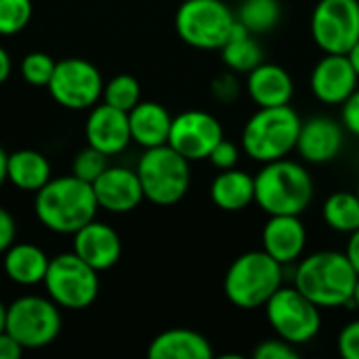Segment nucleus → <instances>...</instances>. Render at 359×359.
<instances>
[{
  "label": "nucleus",
  "instance_id": "f257e3e1",
  "mask_svg": "<svg viewBox=\"0 0 359 359\" xmlns=\"http://www.w3.org/2000/svg\"><path fill=\"white\" fill-rule=\"evenodd\" d=\"M358 278L345 252L320 250L299 261L292 282L320 309H334L351 305Z\"/></svg>",
  "mask_w": 359,
  "mask_h": 359
},
{
  "label": "nucleus",
  "instance_id": "f03ea898",
  "mask_svg": "<svg viewBox=\"0 0 359 359\" xmlns=\"http://www.w3.org/2000/svg\"><path fill=\"white\" fill-rule=\"evenodd\" d=\"M36 217L55 233H76L90 221H95L99 204L93 185L76 175L50 179L36 191Z\"/></svg>",
  "mask_w": 359,
  "mask_h": 359
},
{
  "label": "nucleus",
  "instance_id": "7ed1b4c3",
  "mask_svg": "<svg viewBox=\"0 0 359 359\" xmlns=\"http://www.w3.org/2000/svg\"><path fill=\"white\" fill-rule=\"evenodd\" d=\"M311 200L313 179L299 162L273 160L255 175V202L267 215H303Z\"/></svg>",
  "mask_w": 359,
  "mask_h": 359
},
{
  "label": "nucleus",
  "instance_id": "20e7f679",
  "mask_svg": "<svg viewBox=\"0 0 359 359\" xmlns=\"http://www.w3.org/2000/svg\"><path fill=\"white\" fill-rule=\"evenodd\" d=\"M301 124L303 120L297 109L290 107V103L278 107H259L244 124L242 149L259 164L288 158L297 149Z\"/></svg>",
  "mask_w": 359,
  "mask_h": 359
},
{
  "label": "nucleus",
  "instance_id": "39448f33",
  "mask_svg": "<svg viewBox=\"0 0 359 359\" xmlns=\"http://www.w3.org/2000/svg\"><path fill=\"white\" fill-rule=\"evenodd\" d=\"M284 286V265L265 250L240 255L223 280L225 297L240 309H259Z\"/></svg>",
  "mask_w": 359,
  "mask_h": 359
},
{
  "label": "nucleus",
  "instance_id": "423d86ee",
  "mask_svg": "<svg viewBox=\"0 0 359 359\" xmlns=\"http://www.w3.org/2000/svg\"><path fill=\"white\" fill-rule=\"evenodd\" d=\"M189 164L191 162L168 143L145 149L137 166L145 200L158 206H172L181 202L191 185Z\"/></svg>",
  "mask_w": 359,
  "mask_h": 359
},
{
  "label": "nucleus",
  "instance_id": "0eeeda50",
  "mask_svg": "<svg viewBox=\"0 0 359 359\" xmlns=\"http://www.w3.org/2000/svg\"><path fill=\"white\" fill-rule=\"evenodd\" d=\"M236 21V13L223 0H183L175 13L179 38L200 50H221Z\"/></svg>",
  "mask_w": 359,
  "mask_h": 359
},
{
  "label": "nucleus",
  "instance_id": "6e6552de",
  "mask_svg": "<svg viewBox=\"0 0 359 359\" xmlns=\"http://www.w3.org/2000/svg\"><path fill=\"white\" fill-rule=\"evenodd\" d=\"M99 271L84 263L74 250L50 259L44 276L48 299L63 309L80 311L90 307L99 297Z\"/></svg>",
  "mask_w": 359,
  "mask_h": 359
},
{
  "label": "nucleus",
  "instance_id": "1a4fd4ad",
  "mask_svg": "<svg viewBox=\"0 0 359 359\" xmlns=\"http://www.w3.org/2000/svg\"><path fill=\"white\" fill-rule=\"evenodd\" d=\"M265 318L276 337L297 347L313 341L322 328V309L294 286H282L265 303Z\"/></svg>",
  "mask_w": 359,
  "mask_h": 359
},
{
  "label": "nucleus",
  "instance_id": "9d476101",
  "mask_svg": "<svg viewBox=\"0 0 359 359\" xmlns=\"http://www.w3.org/2000/svg\"><path fill=\"white\" fill-rule=\"evenodd\" d=\"M6 332L23 349H42L61 332L59 305L42 297H21L6 307Z\"/></svg>",
  "mask_w": 359,
  "mask_h": 359
},
{
  "label": "nucleus",
  "instance_id": "9b49d317",
  "mask_svg": "<svg viewBox=\"0 0 359 359\" xmlns=\"http://www.w3.org/2000/svg\"><path fill=\"white\" fill-rule=\"evenodd\" d=\"M101 72L86 59L67 57L57 61L53 78L48 82L50 97L67 109H88L95 107L103 97Z\"/></svg>",
  "mask_w": 359,
  "mask_h": 359
},
{
  "label": "nucleus",
  "instance_id": "f8f14e48",
  "mask_svg": "<svg viewBox=\"0 0 359 359\" xmlns=\"http://www.w3.org/2000/svg\"><path fill=\"white\" fill-rule=\"evenodd\" d=\"M311 36L324 53L347 55L359 40V0H320L311 13Z\"/></svg>",
  "mask_w": 359,
  "mask_h": 359
},
{
  "label": "nucleus",
  "instance_id": "ddd939ff",
  "mask_svg": "<svg viewBox=\"0 0 359 359\" xmlns=\"http://www.w3.org/2000/svg\"><path fill=\"white\" fill-rule=\"evenodd\" d=\"M223 137V124L212 114L189 109L172 118L168 145L189 162H200L210 156V151Z\"/></svg>",
  "mask_w": 359,
  "mask_h": 359
},
{
  "label": "nucleus",
  "instance_id": "4468645a",
  "mask_svg": "<svg viewBox=\"0 0 359 359\" xmlns=\"http://www.w3.org/2000/svg\"><path fill=\"white\" fill-rule=\"evenodd\" d=\"M93 191L99 208L116 215L130 212L145 200L137 170L124 166H107L93 181Z\"/></svg>",
  "mask_w": 359,
  "mask_h": 359
},
{
  "label": "nucleus",
  "instance_id": "2eb2a0df",
  "mask_svg": "<svg viewBox=\"0 0 359 359\" xmlns=\"http://www.w3.org/2000/svg\"><path fill=\"white\" fill-rule=\"evenodd\" d=\"M358 82L359 76L347 55L324 53L311 72V90L326 105H343L358 88Z\"/></svg>",
  "mask_w": 359,
  "mask_h": 359
},
{
  "label": "nucleus",
  "instance_id": "dca6fc26",
  "mask_svg": "<svg viewBox=\"0 0 359 359\" xmlns=\"http://www.w3.org/2000/svg\"><path fill=\"white\" fill-rule=\"evenodd\" d=\"M345 147V126L332 118L316 116L301 124L297 149L309 164L332 162Z\"/></svg>",
  "mask_w": 359,
  "mask_h": 359
},
{
  "label": "nucleus",
  "instance_id": "f3484780",
  "mask_svg": "<svg viewBox=\"0 0 359 359\" xmlns=\"http://www.w3.org/2000/svg\"><path fill=\"white\" fill-rule=\"evenodd\" d=\"M84 135L90 147L103 151L105 156H116L126 149L133 141L128 126V111L116 109L107 103L90 107L86 118Z\"/></svg>",
  "mask_w": 359,
  "mask_h": 359
},
{
  "label": "nucleus",
  "instance_id": "a211bd4d",
  "mask_svg": "<svg viewBox=\"0 0 359 359\" xmlns=\"http://www.w3.org/2000/svg\"><path fill=\"white\" fill-rule=\"evenodd\" d=\"M261 238L263 250L284 267L301 261L307 246V229L301 215H269Z\"/></svg>",
  "mask_w": 359,
  "mask_h": 359
},
{
  "label": "nucleus",
  "instance_id": "6ab92c4d",
  "mask_svg": "<svg viewBox=\"0 0 359 359\" xmlns=\"http://www.w3.org/2000/svg\"><path fill=\"white\" fill-rule=\"evenodd\" d=\"M74 252L97 271L111 269L122 255L118 231L101 221H90L74 233Z\"/></svg>",
  "mask_w": 359,
  "mask_h": 359
},
{
  "label": "nucleus",
  "instance_id": "aec40b11",
  "mask_svg": "<svg viewBox=\"0 0 359 359\" xmlns=\"http://www.w3.org/2000/svg\"><path fill=\"white\" fill-rule=\"evenodd\" d=\"M246 93L257 107L288 105L294 97V82L282 65L263 61L246 74Z\"/></svg>",
  "mask_w": 359,
  "mask_h": 359
},
{
  "label": "nucleus",
  "instance_id": "412c9836",
  "mask_svg": "<svg viewBox=\"0 0 359 359\" xmlns=\"http://www.w3.org/2000/svg\"><path fill=\"white\" fill-rule=\"evenodd\" d=\"M172 116L168 109L156 101H139L128 111V126L130 137L143 149L160 147L168 143Z\"/></svg>",
  "mask_w": 359,
  "mask_h": 359
},
{
  "label": "nucleus",
  "instance_id": "4be33fe9",
  "mask_svg": "<svg viewBox=\"0 0 359 359\" xmlns=\"http://www.w3.org/2000/svg\"><path fill=\"white\" fill-rule=\"evenodd\" d=\"M149 359H212L210 341L187 328H172L158 334L147 349Z\"/></svg>",
  "mask_w": 359,
  "mask_h": 359
},
{
  "label": "nucleus",
  "instance_id": "5701e85b",
  "mask_svg": "<svg viewBox=\"0 0 359 359\" xmlns=\"http://www.w3.org/2000/svg\"><path fill=\"white\" fill-rule=\"evenodd\" d=\"M210 200L225 212H240L255 202V177L240 170H221L210 185Z\"/></svg>",
  "mask_w": 359,
  "mask_h": 359
},
{
  "label": "nucleus",
  "instance_id": "b1692460",
  "mask_svg": "<svg viewBox=\"0 0 359 359\" xmlns=\"http://www.w3.org/2000/svg\"><path fill=\"white\" fill-rule=\"evenodd\" d=\"M50 259L34 244H13L4 252V273L19 286L44 282Z\"/></svg>",
  "mask_w": 359,
  "mask_h": 359
},
{
  "label": "nucleus",
  "instance_id": "393cba45",
  "mask_svg": "<svg viewBox=\"0 0 359 359\" xmlns=\"http://www.w3.org/2000/svg\"><path fill=\"white\" fill-rule=\"evenodd\" d=\"M48 160L34 149H19L6 158V181L21 191H38L50 181Z\"/></svg>",
  "mask_w": 359,
  "mask_h": 359
},
{
  "label": "nucleus",
  "instance_id": "a878e982",
  "mask_svg": "<svg viewBox=\"0 0 359 359\" xmlns=\"http://www.w3.org/2000/svg\"><path fill=\"white\" fill-rule=\"evenodd\" d=\"M221 59L231 72L248 74L259 63H263V48L257 42L255 34L248 32L240 21H236V27H233L229 40L221 48Z\"/></svg>",
  "mask_w": 359,
  "mask_h": 359
},
{
  "label": "nucleus",
  "instance_id": "bb28decb",
  "mask_svg": "<svg viewBox=\"0 0 359 359\" xmlns=\"http://www.w3.org/2000/svg\"><path fill=\"white\" fill-rule=\"evenodd\" d=\"M326 225L339 233H353L359 229V198L355 191H334L322 206Z\"/></svg>",
  "mask_w": 359,
  "mask_h": 359
},
{
  "label": "nucleus",
  "instance_id": "cd10ccee",
  "mask_svg": "<svg viewBox=\"0 0 359 359\" xmlns=\"http://www.w3.org/2000/svg\"><path fill=\"white\" fill-rule=\"evenodd\" d=\"M282 8L278 0H242L236 19L255 36L271 32L280 21Z\"/></svg>",
  "mask_w": 359,
  "mask_h": 359
},
{
  "label": "nucleus",
  "instance_id": "c85d7f7f",
  "mask_svg": "<svg viewBox=\"0 0 359 359\" xmlns=\"http://www.w3.org/2000/svg\"><path fill=\"white\" fill-rule=\"evenodd\" d=\"M141 101V84L130 74H120L103 86V103L130 111Z\"/></svg>",
  "mask_w": 359,
  "mask_h": 359
},
{
  "label": "nucleus",
  "instance_id": "c756f323",
  "mask_svg": "<svg viewBox=\"0 0 359 359\" xmlns=\"http://www.w3.org/2000/svg\"><path fill=\"white\" fill-rule=\"evenodd\" d=\"M32 13V0H0V36H13L25 29Z\"/></svg>",
  "mask_w": 359,
  "mask_h": 359
},
{
  "label": "nucleus",
  "instance_id": "7c9ffc66",
  "mask_svg": "<svg viewBox=\"0 0 359 359\" xmlns=\"http://www.w3.org/2000/svg\"><path fill=\"white\" fill-rule=\"evenodd\" d=\"M57 61L46 53H27L21 61V76L32 86H48Z\"/></svg>",
  "mask_w": 359,
  "mask_h": 359
},
{
  "label": "nucleus",
  "instance_id": "2f4dec72",
  "mask_svg": "<svg viewBox=\"0 0 359 359\" xmlns=\"http://www.w3.org/2000/svg\"><path fill=\"white\" fill-rule=\"evenodd\" d=\"M107 158H109V156H105L103 151H99V149H95V147L88 145L86 149H82V151L74 158L72 175H76L78 179H82V181H86V183L93 185V181L109 166V164H107Z\"/></svg>",
  "mask_w": 359,
  "mask_h": 359
},
{
  "label": "nucleus",
  "instance_id": "473e14b6",
  "mask_svg": "<svg viewBox=\"0 0 359 359\" xmlns=\"http://www.w3.org/2000/svg\"><path fill=\"white\" fill-rule=\"evenodd\" d=\"M255 359H299L301 353L297 349V345L276 337V339H267L261 345H257V349L252 351Z\"/></svg>",
  "mask_w": 359,
  "mask_h": 359
},
{
  "label": "nucleus",
  "instance_id": "72a5a7b5",
  "mask_svg": "<svg viewBox=\"0 0 359 359\" xmlns=\"http://www.w3.org/2000/svg\"><path fill=\"white\" fill-rule=\"evenodd\" d=\"M208 160H210L212 166L219 168V170L236 168V164H238V160H240V147H238L233 141H229V139L223 137V139L215 145V149L210 151Z\"/></svg>",
  "mask_w": 359,
  "mask_h": 359
},
{
  "label": "nucleus",
  "instance_id": "f704fd0d",
  "mask_svg": "<svg viewBox=\"0 0 359 359\" xmlns=\"http://www.w3.org/2000/svg\"><path fill=\"white\" fill-rule=\"evenodd\" d=\"M337 347L345 359H359V320L343 326V330L339 332Z\"/></svg>",
  "mask_w": 359,
  "mask_h": 359
},
{
  "label": "nucleus",
  "instance_id": "c9c22d12",
  "mask_svg": "<svg viewBox=\"0 0 359 359\" xmlns=\"http://www.w3.org/2000/svg\"><path fill=\"white\" fill-rule=\"evenodd\" d=\"M212 95L219 99V101H233L238 95H240V84H238V78H236V72H227V74H221L219 78H215L212 82Z\"/></svg>",
  "mask_w": 359,
  "mask_h": 359
},
{
  "label": "nucleus",
  "instance_id": "e433bc0d",
  "mask_svg": "<svg viewBox=\"0 0 359 359\" xmlns=\"http://www.w3.org/2000/svg\"><path fill=\"white\" fill-rule=\"evenodd\" d=\"M341 122L345 130L359 137V88L351 93V97L341 107Z\"/></svg>",
  "mask_w": 359,
  "mask_h": 359
},
{
  "label": "nucleus",
  "instance_id": "4c0bfd02",
  "mask_svg": "<svg viewBox=\"0 0 359 359\" xmlns=\"http://www.w3.org/2000/svg\"><path fill=\"white\" fill-rule=\"evenodd\" d=\"M15 236H17V223L13 215L6 208H0V255L15 244Z\"/></svg>",
  "mask_w": 359,
  "mask_h": 359
},
{
  "label": "nucleus",
  "instance_id": "58836bf2",
  "mask_svg": "<svg viewBox=\"0 0 359 359\" xmlns=\"http://www.w3.org/2000/svg\"><path fill=\"white\" fill-rule=\"evenodd\" d=\"M23 347L4 330L0 332V359H19L23 355Z\"/></svg>",
  "mask_w": 359,
  "mask_h": 359
},
{
  "label": "nucleus",
  "instance_id": "ea45409f",
  "mask_svg": "<svg viewBox=\"0 0 359 359\" xmlns=\"http://www.w3.org/2000/svg\"><path fill=\"white\" fill-rule=\"evenodd\" d=\"M345 255H347L349 263L353 265V269L358 271L359 276V229H355L353 233H349V242H347Z\"/></svg>",
  "mask_w": 359,
  "mask_h": 359
},
{
  "label": "nucleus",
  "instance_id": "a19ab883",
  "mask_svg": "<svg viewBox=\"0 0 359 359\" xmlns=\"http://www.w3.org/2000/svg\"><path fill=\"white\" fill-rule=\"evenodd\" d=\"M8 74H11V57H8V53L0 46V84L8 78Z\"/></svg>",
  "mask_w": 359,
  "mask_h": 359
},
{
  "label": "nucleus",
  "instance_id": "79ce46f5",
  "mask_svg": "<svg viewBox=\"0 0 359 359\" xmlns=\"http://www.w3.org/2000/svg\"><path fill=\"white\" fill-rule=\"evenodd\" d=\"M347 59L351 61V65H353V69H355V74L359 76V40L347 50Z\"/></svg>",
  "mask_w": 359,
  "mask_h": 359
},
{
  "label": "nucleus",
  "instance_id": "37998d69",
  "mask_svg": "<svg viewBox=\"0 0 359 359\" xmlns=\"http://www.w3.org/2000/svg\"><path fill=\"white\" fill-rule=\"evenodd\" d=\"M6 158L8 154H4V149L0 147V185L6 181Z\"/></svg>",
  "mask_w": 359,
  "mask_h": 359
},
{
  "label": "nucleus",
  "instance_id": "c03bdc74",
  "mask_svg": "<svg viewBox=\"0 0 359 359\" xmlns=\"http://www.w3.org/2000/svg\"><path fill=\"white\" fill-rule=\"evenodd\" d=\"M6 330V305L0 301V332Z\"/></svg>",
  "mask_w": 359,
  "mask_h": 359
},
{
  "label": "nucleus",
  "instance_id": "a18cd8bd",
  "mask_svg": "<svg viewBox=\"0 0 359 359\" xmlns=\"http://www.w3.org/2000/svg\"><path fill=\"white\" fill-rule=\"evenodd\" d=\"M351 305H355L359 309V278H358V284H355V290H353V299H351Z\"/></svg>",
  "mask_w": 359,
  "mask_h": 359
},
{
  "label": "nucleus",
  "instance_id": "49530a36",
  "mask_svg": "<svg viewBox=\"0 0 359 359\" xmlns=\"http://www.w3.org/2000/svg\"><path fill=\"white\" fill-rule=\"evenodd\" d=\"M355 194H358V198H359V179H358V189H355Z\"/></svg>",
  "mask_w": 359,
  "mask_h": 359
}]
</instances>
